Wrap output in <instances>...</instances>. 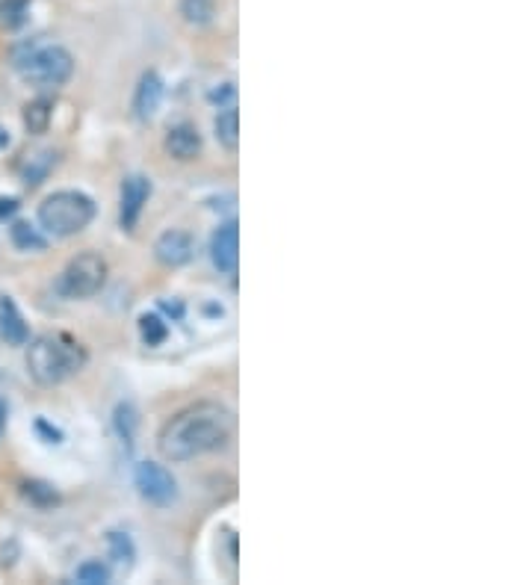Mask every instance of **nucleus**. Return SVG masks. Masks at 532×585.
I'll use <instances>...</instances> for the list:
<instances>
[{
  "label": "nucleus",
  "instance_id": "f257e3e1",
  "mask_svg": "<svg viewBox=\"0 0 532 585\" xmlns=\"http://www.w3.org/2000/svg\"><path fill=\"white\" fill-rule=\"evenodd\" d=\"M234 435V414L219 402H196L178 411L157 435V450L166 461L184 464L222 450Z\"/></svg>",
  "mask_w": 532,
  "mask_h": 585
},
{
  "label": "nucleus",
  "instance_id": "f03ea898",
  "mask_svg": "<svg viewBox=\"0 0 532 585\" xmlns=\"http://www.w3.org/2000/svg\"><path fill=\"white\" fill-rule=\"evenodd\" d=\"M89 361L86 346L66 331L39 334L27 346V373L42 388H57L77 376Z\"/></svg>",
  "mask_w": 532,
  "mask_h": 585
},
{
  "label": "nucleus",
  "instance_id": "7ed1b4c3",
  "mask_svg": "<svg viewBox=\"0 0 532 585\" xmlns=\"http://www.w3.org/2000/svg\"><path fill=\"white\" fill-rule=\"evenodd\" d=\"M12 68L24 83L36 89H60L74 74V57L57 42L30 39L12 51Z\"/></svg>",
  "mask_w": 532,
  "mask_h": 585
},
{
  "label": "nucleus",
  "instance_id": "20e7f679",
  "mask_svg": "<svg viewBox=\"0 0 532 585\" xmlns=\"http://www.w3.org/2000/svg\"><path fill=\"white\" fill-rule=\"evenodd\" d=\"M95 201L80 190H60V193L48 195L42 204H39V225L45 234L57 237V240H66L74 237L80 231L89 228V222L95 219Z\"/></svg>",
  "mask_w": 532,
  "mask_h": 585
},
{
  "label": "nucleus",
  "instance_id": "39448f33",
  "mask_svg": "<svg viewBox=\"0 0 532 585\" xmlns=\"http://www.w3.org/2000/svg\"><path fill=\"white\" fill-rule=\"evenodd\" d=\"M107 284V260L98 252H80L68 260L57 278V293L63 299H92Z\"/></svg>",
  "mask_w": 532,
  "mask_h": 585
},
{
  "label": "nucleus",
  "instance_id": "423d86ee",
  "mask_svg": "<svg viewBox=\"0 0 532 585\" xmlns=\"http://www.w3.org/2000/svg\"><path fill=\"white\" fill-rule=\"evenodd\" d=\"M133 482H136V491L145 503L151 506H172L178 500V482L175 476L157 464V461H142L133 473Z\"/></svg>",
  "mask_w": 532,
  "mask_h": 585
},
{
  "label": "nucleus",
  "instance_id": "0eeeda50",
  "mask_svg": "<svg viewBox=\"0 0 532 585\" xmlns=\"http://www.w3.org/2000/svg\"><path fill=\"white\" fill-rule=\"evenodd\" d=\"M148 198H151V181L145 175H128L122 181V195H119V225H122V231H136Z\"/></svg>",
  "mask_w": 532,
  "mask_h": 585
},
{
  "label": "nucleus",
  "instance_id": "6e6552de",
  "mask_svg": "<svg viewBox=\"0 0 532 585\" xmlns=\"http://www.w3.org/2000/svg\"><path fill=\"white\" fill-rule=\"evenodd\" d=\"M210 260L222 275H234L240 263V225L231 219L219 225L210 237Z\"/></svg>",
  "mask_w": 532,
  "mask_h": 585
},
{
  "label": "nucleus",
  "instance_id": "1a4fd4ad",
  "mask_svg": "<svg viewBox=\"0 0 532 585\" xmlns=\"http://www.w3.org/2000/svg\"><path fill=\"white\" fill-rule=\"evenodd\" d=\"M193 255H196V243L181 228H169V231H163L154 240V258L160 260L163 266H169V269L187 266L193 260Z\"/></svg>",
  "mask_w": 532,
  "mask_h": 585
},
{
  "label": "nucleus",
  "instance_id": "9d476101",
  "mask_svg": "<svg viewBox=\"0 0 532 585\" xmlns=\"http://www.w3.org/2000/svg\"><path fill=\"white\" fill-rule=\"evenodd\" d=\"M201 133L196 125H175V128L166 130V136H163V148H166V154L172 157V160H178V163H193L196 157L201 154Z\"/></svg>",
  "mask_w": 532,
  "mask_h": 585
},
{
  "label": "nucleus",
  "instance_id": "9b49d317",
  "mask_svg": "<svg viewBox=\"0 0 532 585\" xmlns=\"http://www.w3.org/2000/svg\"><path fill=\"white\" fill-rule=\"evenodd\" d=\"M160 101H163V80L157 71H145L136 83V92H133V113L139 122H148L157 110H160Z\"/></svg>",
  "mask_w": 532,
  "mask_h": 585
},
{
  "label": "nucleus",
  "instance_id": "f8f14e48",
  "mask_svg": "<svg viewBox=\"0 0 532 585\" xmlns=\"http://www.w3.org/2000/svg\"><path fill=\"white\" fill-rule=\"evenodd\" d=\"M0 337L9 346H27V340H30V328L24 323L18 305L9 296L0 299Z\"/></svg>",
  "mask_w": 532,
  "mask_h": 585
},
{
  "label": "nucleus",
  "instance_id": "ddd939ff",
  "mask_svg": "<svg viewBox=\"0 0 532 585\" xmlns=\"http://www.w3.org/2000/svg\"><path fill=\"white\" fill-rule=\"evenodd\" d=\"M213 130H216V142H219L228 154H234V151L240 148V113H237L234 104H228V107L216 116Z\"/></svg>",
  "mask_w": 532,
  "mask_h": 585
},
{
  "label": "nucleus",
  "instance_id": "4468645a",
  "mask_svg": "<svg viewBox=\"0 0 532 585\" xmlns=\"http://www.w3.org/2000/svg\"><path fill=\"white\" fill-rule=\"evenodd\" d=\"M51 116H54V101L51 98H36L24 107V128H27V133L39 136V133L48 130Z\"/></svg>",
  "mask_w": 532,
  "mask_h": 585
},
{
  "label": "nucleus",
  "instance_id": "2eb2a0df",
  "mask_svg": "<svg viewBox=\"0 0 532 585\" xmlns=\"http://www.w3.org/2000/svg\"><path fill=\"white\" fill-rule=\"evenodd\" d=\"M54 166H57V154H54V151H39V154L27 157V160H24V166H21L24 184H27V187H36V184H42Z\"/></svg>",
  "mask_w": 532,
  "mask_h": 585
},
{
  "label": "nucleus",
  "instance_id": "dca6fc26",
  "mask_svg": "<svg viewBox=\"0 0 532 585\" xmlns=\"http://www.w3.org/2000/svg\"><path fill=\"white\" fill-rule=\"evenodd\" d=\"M178 9H181V18L196 30L210 27L216 18V0H181Z\"/></svg>",
  "mask_w": 532,
  "mask_h": 585
},
{
  "label": "nucleus",
  "instance_id": "f3484780",
  "mask_svg": "<svg viewBox=\"0 0 532 585\" xmlns=\"http://www.w3.org/2000/svg\"><path fill=\"white\" fill-rule=\"evenodd\" d=\"M9 237H12V246L21 249V252H42V249L48 246V240H45V237L39 234V228L30 225V222H12Z\"/></svg>",
  "mask_w": 532,
  "mask_h": 585
},
{
  "label": "nucleus",
  "instance_id": "a211bd4d",
  "mask_svg": "<svg viewBox=\"0 0 532 585\" xmlns=\"http://www.w3.org/2000/svg\"><path fill=\"white\" fill-rule=\"evenodd\" d=\"M33 0H0V30H18L30 15Z\"/></svg>",
  "mask_w": 532,
  "mask_h": 585
},
{
  "label": "nucleus",
  "instance_id": "6ab92c4d",
  "mask_svg": "<svg viewBox=\"0 0 532 585\" xmlns=\"http://www.w3.org/2000/svg\"><path fill=\"white\" fill-rule=\"evenodd\" d=\"M110 580H113V574H110V568L101 559H89V562H83L74 571V583L80 585H107Z\"/></svg>",
  "mask_w": 532,
  "mask_h": 585
},
{
  "label": "nucleus",
  "instance_id": "aec40b11",
  "mask_svg": "<svg viewBox=\"0 0 532 585\" xmlns=\"http://www.w3.org/2000/svg\"><path fill=\"white\" fill-rule=\"evenodd\" d=\"M169 334V325L163 323L157 314H142L139 317V337L145 346H160Z\"/></svg>",
  "mask_w": 532,
  "mask_h": 585
},
{
  "label": "nucleus",
  "instance_id": "412c9836",
  "mask_svg": "<svg viewBox=\"0 0 532 585\" xmlns=\"http://www.w3.org/2000/svg\"><path fill=\"white\" fill-rule=\"evenodd\" d=\"M113 423H116V432H119V438L131 447L133 438H136V426H139V417H136V408H133L131 402H122L119 408H116V417H113Z\"/></svg>",
  "mask_w": 532,
  "mask_h": 585
},
{
  "label": "nucleus",
  "instance_id": "4be33fe9",
  "mask_svg": "<svg viewBox=\"0 0 532 585\" xmlns=\"http://www.w3.org/2000/svg\"><path fill=\"white\" fill-rule=\"evenodd\" d=\"M107 547H110V556H113L119 565H133L136 547H133L128 532H110V535H107Z\"/></svg>",
  "mask_w": 532,
  "mask_h": 585
},
{
  "label": "nucleus",
  "instance_id": "5701e85b",
  "mask_svg": "<svg viewBox=\"0 0 532 585\" xmlns=\"http://www.w3.org/2000/svg\"><path fill=\"white\" fill-rule=\"evenodd\" d=\"M18 210V201L15 198H0V219L3 216H12Z\"/></svg>",
  "mask_w": 532,
  "mask_h": 585
},
{
  "label": "nucleus",
  "instance_id": "b1692460",
  "mask_svg": "<svg viewBox=\"0 0 532 585\" xmlns=\"http://www.w3.org/2000/svg\"><path fill=\"white\" fill-rule=\"evenodd\" d=\"M3 432H6V402L0 399V438H3Z\"/></svg>",
  "mask_w": 532,
  "mask_h": 585
}]
</instances>
